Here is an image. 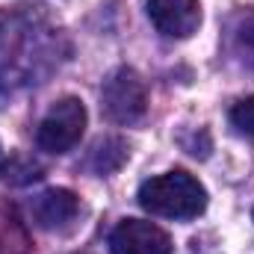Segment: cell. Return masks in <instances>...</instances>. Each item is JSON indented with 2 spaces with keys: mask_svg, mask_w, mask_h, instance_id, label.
<instances>
[{
  "mask_svg": "<svg viewBox=\"0 0 254 254\" xmlns=\"http://www.w3.org/2000/svg\"><path fill=\"white\" fill-rule=\"evenodd\" d=\"M136 198H139V207L148 210L151 216H163L175 222L195 219L207 210V190L195 175L184 169H172L166 175L148 178L139 187Z\"/></svg>",
  "mask_w": 254,
  "mask_h": 254,
  "instance_id": "1",
  "label": "cell"
},
{
  "mask_svg": "<svg viewBox=\"0 0 254 254\" xmlns=\"http://www.w3.org/2000/svg\"><path fill=\"white\" fill-rule=\"evenodd\" d=\"M86 107L80 98H60L48 116L42 119V125L36 130V142L42 151L48 154H65L71 151L80 139H83V130H86Z\"/></svg>",
  "mask_w": 254,
  "mask_h": 254,
  "instance_id": "2",
  "label": "cell"
},
{
  "mask_svg": "<svg viewBox=\"0 0 254 254\" xmlns=\"http://www.w3.org/2000/svg\"><path fill=\"white\" fill-rule=\"evenodd\" d=\"M101 107L110 122L116 125H133L148 110V92L142 77L133 68H119L104 80L101 89Z\"/></svg>",
  "mask_w": 254,
  "mask_h": 254,
  "instance_id": "3",
  "label": "cell"
},
{
  "mask_svg": "<svg viewBox=\"0 0 254 254\" xmlns=\"http://www.w3.org/2000/svg\"><path fill=\"white\" fill-rule=\"evenodd\" d=\"M172 249L169 234L145 219H125L110 234L113 254H172Z\"/></svg>",
  "mask_w": 254,
  "mask_h": 254,
  "instance_id": "4",
  "label": "cell"
},
{
  "mask_svg": "<svg viewBox=\"0 0 254 254\" xmlns=\"http://www.w3.org/2000/svg\"><path fill=\"white\" fill-rule=\"evenodd\" d=\"M145 12L151 24L169 39H190L201 27L198 0H145Z\"/></svg>",
  "mask_w": 254,
  "mask_h": 254,
  "instance_id": "5",
  "label": "cell"
},
{
  "mask_svg": "<svg viewBox=\"0 0 254 254\" xmlns=\"http://www.w3.org/2000/svg\"><path fill=\"white\" fill-rule=\"evenodd\" d=\"M77 213H80V198L71 190H63V187L45 190L33 201V219L45 231H57V228L71 225L77 219Z\"/></svg>",
  "mask_w": 254,
  "mask_h": 254,
  "instance_id": "6",
  "label": "cell"
},
{
  "mask_svg": "<svg viewBox=\"0 0 254 254\" xmlns=\"http://www.w3.org/2000/svg\"><path fill=\"white\" fill-rule=\"evenodd\" d=\"M231 125L237 127L240 133H246V136H254V95H249V98H243V101L234 104Z\"/></svg>",
  "mask_w": 254,
  "mask_h": 254,
  "instance_id": "7",
  "label": "cell"
},
{
  "mask_svg": "<svg viewBox=\"0 0 254 254\" xmlns=\"http://www.w3.org/2000/svg\"><path fill=\"white\" fill-rule=\"evenodd\" d=\"M0 160H3V154H0Z\"/></svg>",
  "mask_w": 254,
  "mask_h": 254,
  "instance_id": "8",
  "label": "cell"
}]
</instances>
